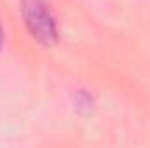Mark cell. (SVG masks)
Here are the masks:
<instances>
[{
    "label": "cell",
    "instance_id": "7a4b0ae2",
    "mask_svg": "<svg viewBox=\"0 0 150 148\" xmlns=\"http://www.w3.org/2000/svg\"><path fill=\"white\" fill-rule=\"evenodd\" d=\"M74 106L75 110L82 115H89L94 110V98L87 91H77L74 96Z\"/></svg>",
    "mask_w": 150,
    "mask_h": 148
},
{
    "label": "cell",
    "instance_id": "3957f363",
    "mask_svg": "<svg viewBox=\"0 0 150 148\" xmlns=\"http://www.w3.org/2000/svg\"><path fill=\"white\" fill-rule=\"evenodd\" d=\"M2 45H4V28H2V23H0V51H2Z\"/></svg>",
    "mask_w": 150,
    "mask_h": 148
},
{
    "label": "cell",
    "instance_id": "6da1fadb",
    "mask_svg": "<svg viewBox=\"0 0 150 148\" xmlns=\"http://www.w3.org/2000/svg\"><path fill=\"white\" fill-rule=\"evenodd\" d=\"M21 16L28 33L40 45L52 47L58 44V23L45 0H21Z\"/></svg>",
    "mask_w": 150,
    "mask_h": 148
}]
</instances>
